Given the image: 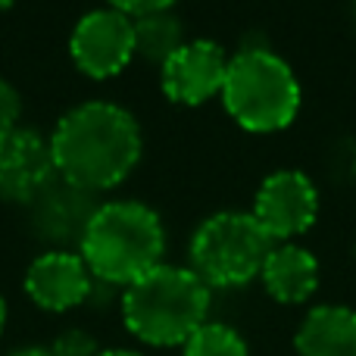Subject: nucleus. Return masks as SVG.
Here are the masks:
<instances>
[{"label": "nucleus", "mask_w": 356, "mask_h": 356, "mask_svg": "<svg viewBox=\"0 0 356 356\" xmlns=\"http://www.w3.org/2000/svg\"><path fill=\"white\" fill-rule=\"evenodd\" d=\"M47 141L60 181L88 194L122 184L135 172L144 144L138 119L110 100L72 106Z\"/></svg>", "instance_id": "obj_1"}, {"label": "nucleus", "mask_w": 356, "mask_h": 356, "mask_svg": "<svg viewBox=\"0 0 356 356\" xmlns=\"http://www.w3.org/2000/svg\"><path fill=\"white\" fill-rule=\"evenodd\" d=\"M163 219L138 200H110L91 213L79 238V257L97 282L129 288L163 263Z\"/></svg>", "instance_id": "obj_2"}, {"label": "nucleus", "mask_w": 356, "mask_h": 356, "mask_svg": "<svg viewBox=\"0 0 356 356\" xmlns=\"http://www.w3.org/2000/svg\"><path fill=\"white\" fill-rule=\"evenodd\" d=\"M209 303L213 294L191 266L169 263H160L119 294L129 334L150 347H181L209 322Z\"/></svg>", "instance_id": "obj_3"}, {"label": "nucleus", "mask_w": 356, "mask_h": 356, "mask_svg": "<svg viewBox=\"0 0 356 356\" xmlns=\"http://www.w3.org/2000/svg\"><path fill=\"white\" fill-rule=\"evenodd\" d=\"M225 113L253 135L288 129L300 113V81L294 69L269 47H241L228 56L222 85Z\"/></svg>", "instance_id": "obj_4"}, {"label": "nucleus", "mask_w": 356, "mask_h": 356, "mask_svg": "<svg viewBox=\"0 0 356 356\" xmlns=\"http://www.w3.org/2000/svg\"><path fill=\"white\" fill-rule=\"evenodd\" d=\"M272 238L253 213L225 209L203 222L191 238V272L213 288H244L259 278L272 250Z\"/></svg>", "instance_id": "obj_5"}, {"label": "nucleus", "mask_w": 356, "mask_h": 356, "mask_svg": "<svg viewBox=\"0 0 356 356\" xmlns=\"http://www.w3.org/2000/svg\"><path fill=\"white\" fill-rule=\"evenodd\" d=\"M69 56L88 79H113L135 60V19L113 6L91 10L75 22Z\"/></svg>", "instance_id": "obj_6"}, {"label": "nucleus", "mask_w": 356, "mask_h": 356, "mask_svg": "<svg viewBox=\"0 0 356 356\" xmlns=\"http://www.w3.org/2000/svg\"><path fill=\"white\" fill-rule=\"evenodd\" d=\"M319 216V191L313 178L297 169H278L259 184L253 200V219L259 222L272 244H288L309 232Z\"/></svg>", "instance_id": "obj_7"}, {"label": "nucleus", "mask_w": 356, "mask_h": 356, "mask_svg": "<svg viewBox=\"0 0 356 356\" xmlns=\"http://www.w3.org/2000/svg\"><path fill=\"white\" fill-rule=\"evenodd\" d=\"M54 178L56 169L47 138L22 125L0 131V200L31 207Z\"/></svg>", "instance_id": "obj_8"}, {"label": "nucleus", "mask_w": 356, "mask_h": 356, "mask_svg": "<svg viewBox=\"0 0 356 356\" xmlns=\"http://www.w3.org/2000/svg\"><path fill=\"white\" fill-rule=\"evenodd\" d=\"M228 72V54L216 41H184L160 69V85L172 104L200 106L219 97Z\"/></svg>", "instance_id": "obj_9"}, {"label": "nucleus", "mask_w": 356, "mask_h": 356, "mask_svg": "<svg viewBox=\"0 0 356 356\" xmlns=\"http://www.w3.org/2000/svg\"><path fill=\"white\" fill-rule=\"evenodd\" d=\"M94 275L88 272L79 250H54L41 253L25 272V294L44 313H69L91 300Z\"/></svg>", "instance_id": "obj_10"}, {"label": "nucleus", "mask_w": 356, "mask_h": 356, "mask_svg": "<svg viewBox=\"0 0 356 356\" xmlns=\"http://www.w3.org/2000/svg\"><path fill=\"white\" fill-rule=\"evenodd\" d=\"M266 294L284 307L307 303L319 288V259L300 244H275L259 272Z\"/></svg>", "instance_id": "obj_11"}, {"label": "nucleus", "mask_w": 356, "mask_h": 356, "mask_svg": "<svg viewBox=\"0 0 356 356\" xmlns=\"http://www.w3.org/2000/svg\"><path fill=\"white\" fill-rule=\"evenodd\" d=\"M35 232L44 241H54V244H79L81 232H85L91 213L97 209V203L91 200L88 191H79L72 184H50L35 203Z\"/></svg>", "instance_id": "obj_12"}, {"label": "nucleus", "mask_w": 356, "mask_h": 356, "mask_svg": "<svg viewBox=\"0 0 356 356\" xmlns=\"http://www.w3.org/2000/svg\"><path fill=\"white\" fill-rule=\"evenodd\" d=\"M297 356H356V309L322 303L303 316L294 334Z\"/></svg>", "instance_id": "obj_13"}, {"label": "nucleus", "mask_w": 356, "mask_h": 356, "mask_svg": "<svg viewBox=\"0 0 356 356\" xmlns=\"http://www.w3.org/2000/svg\"><path fill=\"white\" fill-rule=\"evenodd\" d=\"M184 44V25L172 13H150L135 19V56L156 66H166L169 56Z\"/></svg>", "instance_id": "obj_14"}, {"label": "nucleus", "mask_w": 356, "mask_h": 356, "mask_svg": "<svg viewBox=\"0 0 356 356\" xmlns=\"http://www.w3.org/2000/svg\"><path fill=\"white\" fill-rule=\"evenodd\" d=\"M184 356H250L247 341L225 322H203L181 344Z\"/></svg>", "instance_id": "obj_15"}, {"label": "nucleus", "mask_w": 356, "mask_h": 356, "mask_svg": "<svg viewBox=\"0 0 356 356\" xmlns=\"http://www.w3.org/2000/svg\"><path fill=\"white\" fill-rule=\"evenodd\" d=\"M50 350H54V356H97L100 347L85 328H69L50 344Z\"/></svg>", "instance_id": "obj_16"}, {"label": "nucleus", "mask_w": 356, "mask_h": 356, "mask_svg": "<svg viewBox=\"0 0 356 356\" xmlns=\"http://www.w3.org/2000/svg\"><path fill=\"white\" fill-rule=\"evenodd\" d=\"M19 116H22V94L0 79V131L19 129Z\"/></svg>", "instance_id": "obj_17"}, {"label": "nucleus", "mask_w": 356, "mask_h": 356, "mask_svg": "<svg viewBox=\"0 0 356 356\" xmlns=\"http://www.w3.org/2000/svg\"><path fill=\"white\" fill-rule=\"evenodd\" d=\"M106 3L131 19H141V16H150V13L172 10V3H178V0H106Z\"/></svg>", "instance_id": "obj_18"}, {"label": "nucleus", "mask_w": 356, "mask_h": 356, "mask_svg": "<svg viewBox=\"0 0 356 356\" xmlns=\"http://www.w3.org/2000/svg\"><path fill=\"white\" fill-rule=\"evenodd\" d=\"M10 356H54L50 347H19V350H13Z\"/></svg>", "instance_id": "obj_19"}, {"label": "nucleus", "mask_w": 356, "mask_h": 356, "mask_svg": "<svg viewBox=\"0 0 356 356\" xmlns=\"http://www.w3.org/2000/svg\"><path fill=\"white\" fill-rule=\"evenodd\" d=\"M97 356H144L141 350H129V347H106V350H100Z\"/></svg>", "instance_id": "obj_20"}, {"label": "nucleus", "mask_w": 356, "mask_h": 356, "mask_svg": "<svg viewBox=\"0 0 356 356\" xmlns=\"http://www.w3.org/2000/svg\"><path fill=\"white\" fill-rule=\"evenodd\" d=\"M3 328H6V300L0 294V334H3Z\"/></svg>", "instance_id": "obj_21"}, {"label": "nucleus", "mask_w": 356, "mask_h": 356, "mask_svg": "<svg viewBox=\"0 0 356 356\" xmlns=\"http://www.w3.org/2000/svg\"><path fill=\"white\" fill-rule=\"evenodd\" d=\"M10 6H13V0H0V13H3V10H10Z\"/></svg>", "instance_id": "obj_22"}, {"label": "nucleus", "mask_w": 356, "mask_h": 356, "mask_svg": "<svg viewBox=\"0 0 356 356\" xmlns=\"http://www.w3.org/2000/svg\"><path fill=\"white\" fill-rule=\"evenodd\" d=\"M353 16H356V0H353Z\"/></svg>", "instance_id": "obj_23"}]
</instances>
